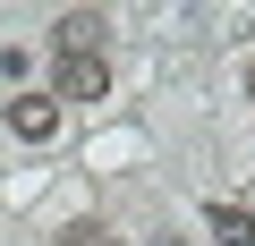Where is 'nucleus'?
<instances>
[{
	"mask_svg": "<svg viewBox=\"0 0 255 246\" xmlns=\"http://www.w3.org/2000/svg\"><path fill=\"white\" fill-rule=\"evenodd\" d=\"M51 85H60L68 102H102V93H111V60H102V51H60Z\"/></svg>",
	"mask_w": 255,
	"mask_h": 246,
	"instance_id": "f257e3e1",
	"label": "nucleus"
},
{
	"mask_svg": "<svg viewBox=\"0 0 255 246\" xmlns=\"http://www.w3.org/2000/svg\"><path fill=\"white\" fill-rule=\"evenodd\" d=\"M9 128H17L26 145H51V136H60V102H51V93H17V102H9Z\"/></svg>",
	"mask_w": 255,
	"mask_h": 246,
	"instance_id": "f03ea898",
	"label": "nucleus"
},
{
	"mask_svg": "<svg viewBox=\"0 0 255 246\" xmlns=\"http://www.w3.org/2000/svg\"><path fill=\"white\" fill-rule=\"evenodd\" d=\"M204 221H213V238H221V246H255V212H247V204H213Z\"/></svg>",
	"mask_w": 255,
	"mask_h": 246,
	"instance_id": "7ed1b4c3",
	"label": "nucleus"
},
{
	"mask_svg": "<svg viewBox=\"0 0 255 246\" xmlns=\"http://www.w3.org/2000/svg\"><path fill=\"white\" fill-rule=\"evenodd\" d=\"M60 51H102V17H94V9L60 17Z\"/></svg>",
	"mask_w": 255,
	"mask_h": 246,
	"instance_id": "20e7f679",
	"label": "nucleus"
},
{
	"mask_svg": "<svg viewBox=\"0 0 255 246\" xmlns=\"http://www.w3.org/2000/svg\"><path fill=\"white\" fill-rule=\"evenodd\" d=\"M153 246H179V238H153Z\"/></svg>",
	"mask_w": 255,
	"mask_h": 246,
	"instance_id": "39448f33",
	"label": "nucleus"
},
{
	"mask_svg": "<svg viewBox=\"0 0 255 246\" xmlns=\"http://www.w3.org/2000/svg\"><path fill=\"white\" fill-rule=\"evenodd\" d=\"M102 246H111V238H102Z\"/></svg>",
	"mask_w": 255,
	"mask_h": 246,
	"instance_id": "423d86ee",
	"label": "nucleus"
}]
</instances>
